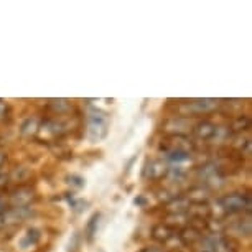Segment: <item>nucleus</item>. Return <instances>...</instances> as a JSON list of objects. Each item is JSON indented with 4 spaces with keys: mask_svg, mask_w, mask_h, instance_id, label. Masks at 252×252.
Here are the masks:
<instances>
[{
    "mask_svg": "<svg viewBox=\"0 0 252 252\" xmlns=\"http://www.w3.org/2000/svg\"><path fill=\"white\" fill-rule=\"evenodd\" d=\"M221 208L224 209V213H242V211H251V198L247 194L242 193H231L226 194L220 199Z\"/></svg>",
    "mask_w": 252,
    "mask_h": 252,
    "instance_id": "nucleus-1",
    "label": "nucleus"
},
{
    "mask_svg": "<svg viewBox=\"0 0 252 252\" xmlns=\"http://www.w3.org/2000/svg\"><path fill=\"white\" fill-rule=\"evenodd\" d=\"M5 183H7V175L0 173V188H2V187H5Z\"/></svg>",
    "mask_w": 252,
    "mask_h": 252,
    "instance_id": "nucleus-22",
    "label": "nucleus"
},
{
    "mask_svg": "<svg viewBox=\"0 0 252 252\" xmlns=\"http://www.w3.org/2000/svg\"><path fill=\"white\" fill-rule=\"evenodd\" d=\"M201 177L203 180L206 183L209 185H221V175L220 172H218V168H215V166H211V165H208V166H204V168L201 170Z\"/></svg>",
    "mask_w": 252,
    "mask_h": 252,
    "instance_id": "nucleus-11",
    "label": "nucleus"
},
{
    "mask_svg": "<svg viewBox=\"0 0 252 252\" xmlns=\"http://www.w3.org/2000/svg\"><path fill=\"white\" fill-rule=\"evenodd\" d=\"M149 170H150L149 173L150 178H160L166 173V166L163 163H160V161H152Z\"/></svg>",
    "mask_w": 252,
    "mask_h": 252,
    "instance_id": "nucleus-14",
    "label": "nucleus"
},
{
    "mask_svg": "<svg viewBox=\"0 0 252 252\" xmlns=\"http://www.w3.org/2000/svg\"><path fill=\"white\" fill-rule=\"evenodd\" d=\"M89 139L99 142L107 134V116L104 112H91L89 114V127H88Z\"/></svg>",
    "mask_w": 252,
    "mask_h": 252,
    "instance_id": "nucleus-2",
    "label": "nucleus"
},
{
    "mask_svg": "<svg viewBox=\"0 0 252 252\" xmlns=\"http://www.w3.org/2000/svg\"><path fill=\"white\" fill-rule=\"evenodd\" d=\"M249 126H251L249 117L241 116V117H237V119H236V122H234V126H232V129L237 130V132H242V130H247V129H249Z\"/></svg>",
    "mask_w": 252,
    "mask_h": 252,
    "instance_id": "nucleus-17",
    "label": "nucleus"
},
{
    "mask_svg": "<svg viewBox=\"0 0 252 252\" xmlns=\"http://www.w3.org/2000/svg\"><path fill=\"white\" fill-rule=\"evenodd\" d=\"M166 157H168V160H172V161H187L189 158V152L175 150V152H168Z\"/></svg>",
    "mask_w": 252,
    "mask_h": 252,
    "instance_id": "nucleus-16",
    "label": "nucleus"
},
{
    "mask_svg": "<svg viewBox=\"0 0 252 252\" xmlns=\"http://www.w3.org/2000/svg\"><path fill=\"white\" fill-rule=\"evenodd\" d=\"M193 132H194V135L199 137L201 140H213L220 134V127L209 121H201L194 126Z\"/></svg>",
    "mask_w": 252,
    "mask_h": 252,
    "instance_id": "nucleus-4",
    "label": "nucleus"
},
{
    "mask_svg": "<svg viewBox=\"0 0 252 252\" xmlns=\"http://www.w3.org/2000/svg\"><path fill=\"white\" fill-rule=\"evenodd\" d=\"M216 101L215 99H194L187 104V107L194 114H204V112H211L213 109H216Z\"/></svg>",
    "mask_w": 252,
    "mask_h": 252,
    "instance_id": "nucleus-7",
    "label": "nucleus"
},
{
    "mask_svg": "<svg viewBox=\"0 0 252 252\" xmlns=\"http://www.w3.org/2000/svg\"><path fill=\"white\" fill-rule=\"evenodd\" d=\"M68 183L74 188H83L84 185H86L84 178L79 177V175H71V177H68Z\"/></svg>",
    "mask_w": 252,
    "mask_h": 252,
    "instance_id": "nucleus-18",
    "label": "nucleus"
},
{
    "mask_svg": "<svg viewBox=\"0 0 252 252\" xmlns=\"http://www.w3.org/2000/svg\"><path fill=\"white\" fill-rule=\"evenodd\" d=\"M12 204L13 208H25L32 203L33 199V189L30 188H18L17 191L12 194Z\"/></svg>",
    "mask_w": 252,
    "mask_h": 252,
    "instance_id": "nucleus-6",
    "label": "nucleus"
},
{
    "mask_svg": "<svg viewBox=\"0 0 252 252\" xmlns=\"http://www.w3.org/2000/svg\"><path fill=\"white\" fill-rule=\"evenodd\" d=\"M50 106L53 107L56 112H64L69 109V102L66 101V99H51Z\"/></svg>",
    "mask_w": 252,
    "mask_h": 252,
    "instance_id": "nucleus-15",
    "label": "nucleus"
},
{
    "mask_svg": "<svg viewBox=\"0 0 252 252\" xmlns=\"http://www.w3.org/2000/svg\"><path fill=\"white\" fill-rule=\"evenodd\" d=\"M38 129H40V127H38L36 119L28 117L27 121L22 124V134L23 135H33V134H36Z\"/></svg>",
    "mask_w": 252,
    "mask_h": 252,
    "instance_id": "nucleus-13",
    "label": "nucleus"
},
{
    "mask_svg": "<svg viewBox=\"0 0 252 252\" xmlns=\"http://www.w3.org/2000/svg\"><path fill=\"white\" fill-rule=\"evenodd\" d=\"M180 239L185 246H191V244H196L198 241H201V231L196 229V227L189 226V227H185V229L180 232Z\"/></svg>",
    "mask_w": 252,
    "mask_h": 252,
    "instance_id": "nucleus-9",
    "label": "nucleus"
},
{
    "mask_svg": "<svg viewBox=\"0 0 252 252\" xmlns=\"http://www.w3.org/2000/svg\"><path fill=\"white\" fill-rule=\"evenodd\" d=\"M5 114H7V104L0 99V119L2 117H5Z\"/></svg>",
    "mask_w": 252,
    "mask_h": 252,
    "instance_id": "nucleus-21",
    "label": "nucleus"
},
{
    "mask_svg": "<svg viewBox=\"0 0 252 252\" xmlns=\"http://www.w3.org/2000/svg\"><path fill=\"white\" fill-rule=\"evenodd\" d=\"M3 213V204H2V201H0V215Z\"/></svg>",
    "mask_w": 252,
    "mask_h": 252,
    "instance_id": "nucleus-25",
    "label": "nucleus"
},
{
    "mask_svg": "<svg viewBox=\"0 0 252 252\" xmlns=\"http://www.w3.org/2000/svg\"><path fill=\"white\" fill-rule=\"evenodd\" d=\"M175 236H177L175 234V229L168 224H157L152 227V237H154L157 242H160V244H166V242L172 241Z\"/></svg>",
    "mask_w": 252,
    "mask_h": 252,
    "instance_id": "nucleus-5",
    "label": "nucleus"
},
{
    "mask_svg": "<svg viewBox=\"0 0 252 252\" xmlns=\"http://www.w3.org/2000/svg\"><path fill=\"white\" fill-rule=\"evenodd\" d=\"M139 252H163V249H160V247H154V246H147V247H142Z\"/></svg>",
    "mask_w": 252,
    "mask_h": 252,
    "instance_id": "nucleus-20",
    "label": "nucleus"
},
{
    "mask_svg": "<svg viewBox=\"0 0 252 252\" xmlns=\"http://www.w3.org/2000/svg\"><path fill=\"white\" fill-rule=\"evenodd\" d=\"M237 229L241 231V234H244V236H249L251 234V221L249 220H246L244 222H239V224H237Z\"/></svg>",
    "mask_w": 252,
    "mask_h": 252,
    "instance_id": "nucleus-19",
    "label": "nucleus"
},
{
    "mask_svg": "<svg viewBox=\"0 0 252 252\" xmlns=\"http://www.w3.org/2000/svg\"><path fill=\"white\" fill-rule=\"evenodd\" d=\"M165 129L172 135H183L185 132L189 129V122L187 119L175 117V119H170V121L165 122Z\"/></svg>",
    "mask_w": 252,
    "mask_h": 252,
    "instance_id": "nucleus-8",
    "label": "nucleus"
},
{
    "mask_svg": "<svg viewBox=\"0 0 252 252\" xmlns=\"http://www.w3.org/2000/svg\"><path fill=\"white\" fill-rule=\"evenodd\" d=\"M40 237H41V232L38 231L36 227H30L20 239V247L22 249H28V247L36 246L38 241H40Z\"/></svg>",
    "mask_w": 252,
    "mask_h": 252,
    "instance_id": "nucleus-10",
    "label": "nucleus"
},
{
    "mask_svg": "<svg viewBox=\"0 0 252 252\" xmlns=\"http://www.w3.org/2000/svg\"><path fill=\"white\" fill-rule=\"evenodd\" d=\"M5 160H7V157L3 155V154H0V166H2L3 163H5Z\"/></svg>",
    "mask_w": 252,
    "mask_h": 252,
    "instance_id": "nucleus-23",
    "label": "nucleus"
},
{
    "mask_svg": "<svg viewBox=\"0 0 252 252\" xmlns=\"http://www.w3.org/2000/svg\"><path fill=\"white\" fill-rule=\"evenodd\" d=\"M135 204H144L145 203V199L144 198H135V201H134Z\"/></svg>",
    "mask_w": 252,
    "mask_h": 252,
    "instance_id": "nucleus-24",
    "label": "nucleus"
},
{
    "mask_svg": "<svg viewBox=\"0 0 252 252\" xmlns=\"http://www.w3.org/2000/svg\"><path fill=\"white\" fill-rule=\"evenodd\" d=\"M99 220H101V213H94V215L89 218V221H88V224H86V239L89 242H93L94 236L97 234Z\"/></svg>",
    "mask_w": 252,
    "mask_h": 252,
    "instance_id": "nucleus-12",
    "label": "nucleus"
},
{
    "mask_svg": "<svg viewBox=\"0 0 252 252\" xmlns=\"http://www.w3.org/2000/svg\"><path fill=\"white\" fill-rule=\"evenodd\" d=\"M32 215L30 208H12L8 211H3L0 215V226H7V224H17V222L23 221L25 218Z\"/></svg>",
    "mask_w": 252,
    "mask_h": 252,
    "instance_id": "nucleus-3",
    "label": "nucleus"
}]
</instances>
